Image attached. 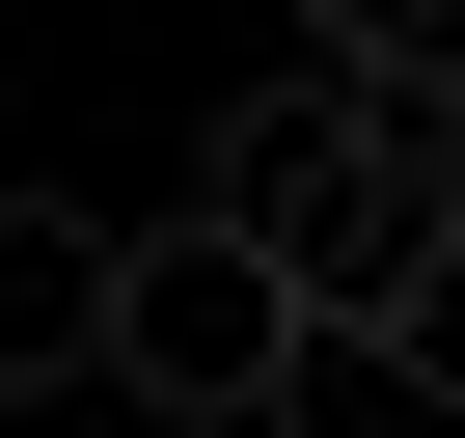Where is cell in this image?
Wrapping results in <instances>:
<instances>
[{"label":"cell","instance_id":"obj_1","mask_svg":"<svg viewBox=\"0 0 465 438\" xmlns=\"http://www.w3.org/2000/svg\"><path fill=\"white\" fill-rule=\"evenodd\" d=\"M219 219L274 247V302H302V356H356L383 329V274L465 219V137H438V83H356V55H274L247 110H219V164H192Z\"/></svg>","mask_w":465,"mask_h":438},{"label":"cell","instance_id":"obj_4","mask_svg":"<svg viewBox=\"0 0 465 438\" xmlns=\"http://www.w3.org/2000/svg\"><path fill=\"white\" fill-rule=\"evenodd\" d=\"M302 55H356V83H465V0H302Z\"/></svg>","mask_w":465,"mask_h":438},{"label":"cell","instance_id":"obj_2","mask_svg":"<svg viewBox=\"0 0 465 438\" xmlns=\"http://www.w3.org/2000/svg\"><path fill=\"white\" fill-rule=\"evenodd\" d=\"M83 383L110 411H164V438H247L274 383H302V302H274V247L247 219H110V302H83Z\"/></svg>","mask_w":465,"mask_h":438},{"label":"cell","instance_id":"obj_3","mask_svg":"<svg viewBox=\"0 0 465 438\" xmlns=\"http://www.w3.org/2000/svg\"><path fill=\"white\" fill-rule=\"evenodd\" d=\"M83 302H110V219L83 192H0V383H83Z\"/></svg>","mask_w":465,"mask_h":438},{"label":"cell","instance_id":"obj_5","mask_svg":"<svg viewBox=\"0 0 465 438\" xmlns=\"http://www.w3.org/2000/svg\"><path fill=\"white\" fill-rule=\"evenodd\" d=\"M356 356H411V383H438V411H465V219H438V247H411V274H383V329H356Z\"/></svg>","mask_w":465,"mask_h":438}]
</instances>
